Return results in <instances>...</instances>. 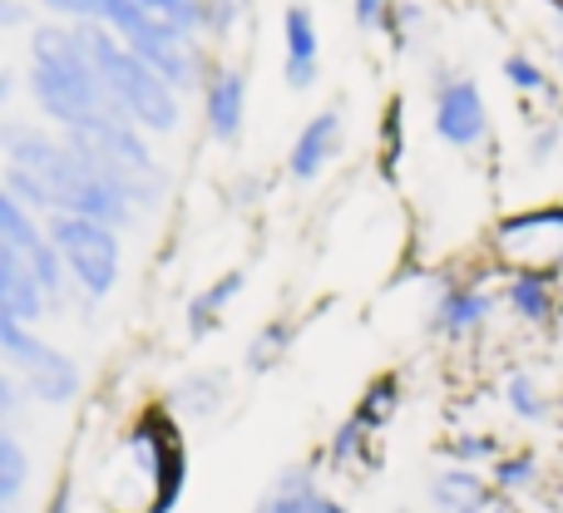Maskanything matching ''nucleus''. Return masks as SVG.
<instances>
[{
  "label": "nucleus",
  "mask_w": 563,
  "mask_h": 513,
  "mask_svg": "<svg viewBox=\"0 0 563 513\" xmlns=\"http://www.w3.org/2000/svg\"><path fill=\"white\" fill-rule=\"evenodd\" d=\"M243 291H247V267H228V271H218V277H208L203 287L184 301V336L194 341V346L213 341L218 331L228 326V311H233V301L243 297Z\"/></svg>",
  "instance_id": "20"
},
{
  "label": "nucleus",
  "mask_w": 563,
  "mask_h": 513,
  "mask_svg": "<svg viewBox=\"0 0 563 513\" xmlns=\"http://www.w3.org/2000/svg\"><path fill=\"white\" fill-rule=\"evenodd\" d=\"M559 148H563V124H559V119H534V124H529V134H525L529 168H549L559 158Z\"/></svg>",
  "instance_id": "32"
},
{
  "label": "nucleus",
  "mask_w": 563,
  "mask_h": 513,
  "mask_svg": "<svg viewBox=\"0 0 563 513\" xmlns=\"http://www.w3.org/2000/svg\"><path fill=\"white\" fill-rule=\"evenodd\" d=\"M15 85H20L15 69H0V109H5L10 99H15Z\"/></svg>",
  "instance_id": "38"
},
{
  "label": "nucleus",
  "mask_w": 563,
  "mask_h": 513,
  "mask_svg": "<svg viewBox=\"0 0 563 513\" xmlns=\"http://www.w3.org/2000/svg\"><path fill=\"white\" fill-rule=\"evenodd\" d=\"M164 405L178 415V425H213L233 405V366H194L168 386Z\"/></svg>",
  "instance_id": "16"
},
{
  "label": "nucleus",
  "mask_w": 563,
  "mask_h": 513,
  "mask_svg": "<svg viewBox=\"0 0 563 513\" xmlns=\"http://www.w3.org/2000/svg\"><path fill=\"white\" fill-rule=\"evenodd\" d=\"M15 376L25 386L30 405H40V410H65L85 395V366L65 346H55V341H40L15 366Z\"/></svg>",
  "instance_id": "14"
},
{
  "label": "nucleus",
  "mask_w": 563,
  "mask_h": 513,
  "mask_svg": "<svg viewBox=\"0 0 563 513\" xmlns=\"http://www.w3.org/2000/svg\"><path fill=\"white\" fill-rule=\"evenodd\" d=\"M253 513H351V504L327 489L317 459H301V465L277 469L273 484L257 494Z\"/></svg>",
  "instance_id": "15"
},
{
  "label": "nucleus",
  "mask_w": 563,
  "mask_h": 513,
  "mask_svg": "<svg viewBox=\"0 0 563 513\" xmlns=\"http://www.w3.org/2000/svg\"><path fill=\"white\" fill-rule=\"evenodd\" d=\"M45 233L75 301L85 306L114 301L119 281H124V233L119 227L95 223V218H45Z\"/></svg>",
  "instance_id": "6"
},
{
  "label": "nucleus",
  "mask_w": 563,
  "mask_h": 513,
  "mask_svg": "<svg viewBox=\"0 0 563 513\" xmlns=\"http://www.w3.org/2000/svg\"><path fill=\"white\" fill-rule=\"evenodd\" d=\"M0 513H20V509H10V504H0Z\"/></svg>",
  "instance_id": "42"
},
{
  "label": "nucleus",
  "mask_w": 563,
  "mask_h": 513,
  "mask_svg": "<svg viewBox=\"0 0 563 513\" xmlns=\"http://www.w3.org/2000/svg\"><path fill=\"white\" fill-rule=\"evenodd\" d=\"M495 257L509 271H559L563 277V203L525 208L495 223Z\"/></svg>",
  "instance_id": "10"
},
{
  "label": "nucleus",
  "mask_w": 563,
  "mask_h": 513,
  "mask_svg": "<svg viewBox=\"0 0 563 513\" xmlns=\"http://www.w3.org/2000/svg\"><path fill=\"white\" fill-rule=\"evenodd\" d=\"M400 405H406V380H400V370H380V376H371V380H366V390L356 395L351 415H356L366 430L386 435L390 420L400 415Z\"/></svg>",
  "instance_id": "25"
},
{
  "label": "nucleus",
  "mask_w": 563,
  "mask_h": 513,
  "mask_svg": "<svg viewBox=\"0 0 563 513\" xmlns=\"http://www.w3.org/2000/svg\"><path fill=\"white\" fill-rule=\"evenodd\" d=\"M257 193H263V178H243V183L228 188V198H233L238 208H253V203H257Z\"/></svg>",
  "instance_id": "37"
},
{
  "label": "nucleus",
  "mask_w": 563,
  "mask_h": 513,
  "mask_svg": "<svg viewBox=\"0 0 563 513\" xmlns=\"http://www.w3.org/2000/svg\"><path fill=\"white\" fill-rule=\"evenodd\" d=\"M0 183L35 218H95L119 233L139 223L134 203L119 188H109L45 119H0Z\"/></svg>",
  "instance_id": "1"
},
{
  "label": "nucleus",
  "mask_w": 563,
  "mask_h": 513,
  "mask_svg": "<svg viewBox=\"0 0 563 513\" xmlns=\"http://www.w3.org/2000/svg\"><path fill=\"white\" fill-rule=\"evenodd\" d=\"M89 59H95V75L104 85V99L114 114H124L129 124H139L148 138H168L184 129V109L188 99L178 94L168 79H158L124 40L109 25H79Z\"/></svg>",
  "instance_id": "5"
},
{
  "label": "nucleus",
  "mask_w": 563,
  "mask_h": 513,
  "mask_svg": "<svg viewBox=\"0 0 563 513\" xmlns=\"http://www.w3.org/2000/svg\"><path fill=\"white\" fill-rule=\"evenodd\" d=\"M499 400H505V410L519 425H554V395L544 390V380L534 370H525V366L509 370L499 380Z\"/></svg>",
  "instance_id": "24"
},
{
  "label": "nucleus",
  "mask_w": 563,
  "mask_h": 513,
  "mask_svg": "<svg viewBox=\"0 0 563 513\" xmlns=\"http://www.w3.org/2000/svg\"><path fill=\"white\" fill-rule=\"evenodd\" d=\"M489 513H529V509L515 504V499H495V504H489Z\"/></svg>",
  "instance_id": "39"
},
{
  "label": "nucleus",
  "mask_w": 563,
  "mask_h": 513,
  "mask_svg": "<svg viewBox=\"0 0 563 513\" xmlns=\"http://www.w3.org/2000/svg\"><path fill=\"white\" fill-rule=\"evenodd\" d=\"M20 89L35 104V119H45L49 129H75L109 109L95 59L79 40V25H65V20H35L30 25Z\"/></svg>",
  "instance_id": "3"
},
{
  "label": "nucleus",
  "mask_w": 563,
  "mask_h": 513,
  "mask_svg": "<svg viewBox=\"0 0 563 513\" xmlns=\"http://www.w3.org/2000/svg\"><path fill=\"white\" fill-rule=\"evenodd\" d=\"M554 425L563 430V390H559V395H554Z\"/></svg>",
  "instance_id": "40"
},
{
  "label": "nucleus",
  "mask_w": 563,
  "mask_h": 513,
  "mask_svg": "<svg viewBox=\"0 0 563 513\" xmlns=\"http://www.w3.org/2000/svg\"><path fill=\"white\" fill-rule=\"evenodd\" d=\"M257 0H203V40H233Z\"/></svg>",
  "instance_id": "31"
},
{
  "label": "nucleus",
  "mask_w": 563,
  "mask_h": 513,
  "mask_svg": "<svg viewBox=\"0 0 563 513\" xmlns=\"http://www.w3.org/2000/svg\"><path fill=\"white\" fill-rule=\"evenodd\" d=\"M0 237H10L15 247H25L30 257L40 261V277H45V301H49V316L55 311H65L69 301H75V291H69V277L65 267H59L55 247H49V233H45V218H35L25 203H20L15 193H10L5 183H0Z\"/></svg>",
  "instance_id": "13"
},
{
  "label": "nucleus",
  "mask_w": 563,
  "mask_h": 513,
  "mask_svg": "<svg viewBox=\"0 0 563 513\" xmlns=\"http://www.w3.org/2000/svg\"><path fill=\"white\" fill-rule=\"evenodd\" d=\"M317 465H321V475H341V479L371 475L380 465V435L361 425L356 415H341L336 430L327 435V445H321Z\"/></svg>",
  "instance_id": "22"
},
{
  "label": "nucleus",
  "mask_w": 563,
  "mask_h": 513,
  "mask_svg": "<svg viewBox=\"0 0 563 513\" xmlns=\"http://www.w3.org/2000/svg\"><path fill=\"white\" fill-rule=\"evenodd\" d=\"M499 316V291L475 277L435 281L426 306V336L440 346H475Z\"/></svg>",
  "instance_id": "9"
},
{
  "label": "nucleus",
  "mask_w": 563,
  "mask_h": 513,
  "mask_svg": "<svg viewBox=\"0 0 563 513\" xmlns=\"http://www.w3.org/2000/svg\"><path fill=\"white\" fill-rule=\"evenodd\" d=\"M341 154H346V109L327 104L311 119H301V129L287 144V158H282V174H287V183L311 188L317 178L331 174V164H336Z\"/></svg>",
  "instance_id": "11"
},
{
  "label": "nucleus",
  "mask_w": 563,
  "mask_h": 513,
  "mask_svg": "<svg viewBox=\"0 0 563 513\" xmlns=\"http://www.w3.org/2000/svg\"><path fill=\"white\" fill-rule=\"evenodd\" d=\"M75 475H65V479H55V489L45 494V504H40V513H75Z\"/></svg>",
  "instance_id": "36"
},
{
  "label": "nucleus",
  "mask_w": 563,
  "mask_h": 513,
  "mask_svg": "<svg viewBox=\"0 0 563 513\" xmlns=\"http://www.w3.org/2000/svg\"><path fill=\"white\" fill-rule=\"evenodd\" d=\"M0 311L20 316L25 326H40L49 316L45 301V277H40V261L15 247L10 237H0Z\"/></svg>",
  "instance_id": "19"
},
{
  "label": "nucleus",
  "mask_w": 563,
  "mask_h": 513,
  "mask_svg": "<svg viewBox=\"0 0 563 513\" xmlns=\"http://www.w3.org/2000/svg\"><path fill=\"white\" fill-rule=\"evenodd\" d=\"M59 134L75 144V154L85 158V164L95 168L109 188H119V193L134 203L139 218L158 213V208L168 203L174 178H168V168H164V158H158L154 138H148L139 124H129L124 114L104 109V114L85 119V124H75V129H59Z\"/></svg>",
  "instance_id": "4"
},
{
  "label": "nucleus",
  "mask_w": 563,
  "mask_h": 513,
  "mask_svg": "<svg viewBox=\"0 0 563 513\" xmlns=\"http://www.w3.org/2000/svg\"><path fill=\"white\" fill-rule=\"evenodd\" d=\"M485 475H489V484H495L499 499H515L519 504L525 494H534V489L544 484V459H539L529 445H509Z\"/></svg>",
  "instance_id": "26"
},
{
  "label": "nucleus",
  "mask_w": 563,
  "mask_h": 513,
  "mask_svg": "<svg viewBox=\"0 0 563 513\" xmlns=\"http://www.w3.org/2000/svg\"><path fill=\"white\" fill-rule=\"evenodd\" d=\"M25 415H30V395H25V386H20L15 370L0 366V430H15Z\"/></svg>",
  "instance_id": "33"
},
{
  "label": "nucleus",
  "mask_w": 563,
  "mask_h": 513,
  "mask_svg": "<svg viewBox=\"0 0 563 513\" xmlns=\"http://www.w3.org/2000/svg\"><path fill=\"white\" fill-rule=\"evenodd\" d=\"M109 30H114V35L124 40V45L134 49V55L144 59L158 79H168V85H174L184 99L198 94V89H203V79H208V69H213L208 40H198V35H188V30L154 20L144 5H139V0Z\"/></svg>",
  "instance_id": "7"
},
{
  "label": "nucleus",
  "mask_w": 563,
  "mask_h": 513,
  "mask_svg": "<svg viewBox=\"0 0 563 513\" xmlns=\"http://www.w3.org/2000/svg\"><path fill=\"white\" fill-rule=\"evenodd\" d=\"M109 513H178L188 499V430L164 400H144L119 425L104 465Z\"/></svg>",
  "instance_id": "2"
},
{
  "label": "nucleus",
  "mask_w": 563,
  "mask_h": 513,
  "mask_svg": "<svg viewBox=\"0 0 563 513\" xmlns=\"http://www.w3.org/2000/svg\"><path fill=\"white\" fill-rule=\"evenodd\" d=\"M505 439L495 430H450L440 439V465H465V469H489L499 455H505Z\"/></svg>",
  "instance_id": "27"
},
{
  "label": "nucleus",
  "mask_w": 563,
  "mask_h": 513,
  "mask_svg": "<svg viewBox=\"0 0 563 513\" xmlns=\"http://www.w3.org/2000/svg\"><path fill=\"white\" fill-rule=\"evenodd\" d=\"M495 484L485 469L465 465H435L426 475V509L430 513H489L495 504Z\"/></svg>",
  "instance_id": "21"
},
{
  "label": "nucleus",
  "mask_w": 563,
  "mask_h": 513,
  "mask_svg": "<svg viewBox=\"0 0 563 513\" xmlns=\"http://www.w3.org/2000/svg\"><path fill=\"white\" fill-rule=\"evenodd\" d=\"M554 59H559V69H563V40H559V45H554Z\"/></svg>",
  "instance_id": "41"
},
{
  "label": "nucleus",
  "mask_w": 563,
  "mask_h": 513,
  "mask_svg": "<svg viewBox=\"0 0 563 513\" xmlns=\"http://www.w3.org/2000/svg\"><path fill=\"white\" fill-rule=\"evenodd\" d=\"M30 479H35V459H30L25 439L15 430H0V504L20 509V499L30 494Z\"/></svg>",
  "instance_id": "28"
},
{
  "label": "nucleus",
  "mask_w": 563,
  "mask_h": 513,
  "mask_svg": "<svg viewBox=\"0 0 563 513\" xmlns=\"http://www.w3.org/2000/svg\"><path fill=\"white\" fill-rule=\"evenodd\" d=\"M198 119H203V134L218 148H238L247 134V69L213 59L203 89H198Z\"/></svg>",
  "instance_id": "12"
},
{
  "label": "nucleus",
  "mask_w": 563,
  "mask_h": 513,
  "mask_svg": "<svg viewBox=\"0 0 563 513\" xmlns=\"http://www.w3.org/2000/svg\"><path fill=\"white\" fill-rule=\"evenodd\" d=\"M396 5L400 0H351V20H356V30H366V35H386L390 20H396Z\"/></svg>",
  "instance_id": "34"
},
{
  "label": "nucleus",
  "mask_w": 563,
  "mask_h": 513,
  "mask_svg": "<svg viewBox=\"0 0 563 513\" xmlns=\"http://www.w3.org/2000/svg\"><path fill=\"white\" fill-rule=\"evenodd\" d=\"M282 85L291 94H307L321 85V25L301 0L282 5Z\"/></svg>",
  "instance_id": "17"
},
{
  "label": "nucleus",
  "mask_w": 563,
  "mask_h": 513,
  "mask_svg": "<svg viewBox=\"0 0 563 513\" xmlns=\"http://www.w3.org/2000/svg\"><path fill=\"white\" fill-rule=\"evenodd\" d=\"M430 129L450 154H479L495 134L485 89L470 75H455L450 65H435L430 69Z\"/></svg>",
  "instance_id": "8"
},
{
  "label": "nucleus",
  "mask_w": 563,
  "mask_h": 513,
  "mask_svg": "<svg viewBox=\"0 0 563 513\" xmlns=\"http://www.w3.org/2000/svg\"><path fill=\"white\" fill-rule=\"evenodd\" d=\"M49 20H65V25H114L134 0H35Z\"/></svg>",
  "instance_id": "29"
},
{
  "label": "nucleus",
  "mask_w": 563,
  "mask_h": 513,
  "mask_svg": "<svg viewBox=\"0 0 563 513\" xmlns=\"http://www.w3.org/2000/svg\"><path fill=\"white\" fill-rule=\"evenodd\" d=\"M291 346H297V321L291 316L263 321L243 346V376H253V380L273 376V370H282L291 360Z\"/></svg>",
  "instance_id": "23"
},
{
  "label": "nucleus",
  "mask_w": 563,
  "mask_h": 513,
  "mask_svg": "<svg viewBox=\"0 0 563 513\" xmlns=\"http://www.w3.org/2000/svg\"><path fill=\"white\" fill-rule=\"evenodd\" d=\"M499 75H505V85L515 89L519 99H554V79H549V69L529 55H505Z\"/></svg>",
  "instance_id": "30"
},
{
  "label": "nucleus",
  "mask_w": 563,
  "mask_h": 513,
  "mask_svg": "<svg viewBox=\"0 0 563 513\" xmlns=\"http://www.w3.org/2000/svg\"><path fill=\"white\" fill-rule=\"evenodd\" d=\"M35 25V0H0V30H30Z\"/></svg>",
  "instance_id": "35"
},
{
  "label": "nucleus",
  "mask_w": 563,
  "mask_h": 513,
  "mask_svg": "<svg viewBox=\"0 0 563 513\" xmlns=\"http://www.w3.org/2000/svg\"><path fill=\"white\" fill-rule=\"evenodd\" d=\"M499 311L519 321L525 331H549L563 316V277L559 271H509L499 287Z\"/></svg>",
  "instance_id": "18"
}]
</instances>
